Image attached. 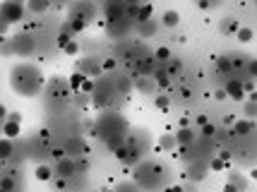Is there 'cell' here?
Wrapping results in <instances>:
<instances>
[{"label":"cell","mask_w":257,"mask_h":192,"mask_svg":"<svg viewBox=\"0 0 257 192\" xmlns=\"http://www.w3.org/2000/svg\"><path fill=\"white\" fill-rule=\"evenodd\" d=\"M127 135H130L127 132V123L118 113H103L96 120V125L91 127V137H101L111 151H118L123 147Z\"/></svg>","instance_id":"6da1fadb"},{"label":"cell","mask_w":257,"mask_h":192,"mask_svg":"<svg viewBox=\"0 0 257 192\" xmlns=\"http://www.w3.org/2000/svg\"><path fill=\"white\" fill-rule=\"evenodd\" d=\"M10 87L20 96L32 99L44 87V72L36 68V65H32V63H17L10 70Z\"/></svg>","instance_id":"7a4b0ae2"},{"label":"cell","mask_w":257,"mask_h":192,"mask_svg":"<svg viewBox=\"0 0 257 192\" xmlns=\"http://www.w3.org/2000/svg\"><path fill=\"white\" fill-rule=\"evenodd\" d=\"M8 41H10L12 56L27 58L36 51V39H34V34H29V32H20V34H15V36H8Z\"/></svg>","instance_id":"3957f363"},{"label":"cell","mask_w":257,"mask_h":192,"mask_svg":"<svg viewBox=\"0 0 257 192\" xmlns=\"http://www.w3.org/2000/svg\"><path fill=\"white\" fill-rule=\"evenodd\" d=\"M0 20L12 27V24L24 20V5L22 3H0Z\"/></svg>","instance_id":"277c9868"},{"label":"cell","mask_w":257,"mask_h":192,"mask_svg":"<svg viewBox=\"0 0 257 192\" xmlns=\"http://www.w3.org/2000/svg\"><path fill=\"white\" fill-rule=\"evenodd\" d=\"M75 170H77L75 158H72V156H65V158H60V161H56V166H53V175L65 180V178H72V175H75Z\"/></svg>","instance_id":"5b68a950"},{"label":"cell","mask_w":257,"mask_h":192,"mask_svg":"<svg viewBox=\"0 0 257 192\" xmlns=\"http://www.w3.org/2000/svg\"><path fill=\"white\" fill-rule=\"evenodd\" d=\"M77 72L89 79L91 75H94V77H101L103 70H101V63L96 60V58H82V60L77 63Z\"/></svg>","instance_id":"8992f818"},{"label":"cell","mask_w":257,"mask_h":192,"mask_svg":"<svg viewBox=\"0 0 257 192\" xmlns=\"http://www.w3.org/2000/svg\"><path fill=\"white\" fill-rule=\"evenodd\" d=\"M70 17H72V20H79L82 24H89V20L94 17V5H89V3H77V5L70 8Z\"/></svg>","instance_id":"52a82bcc"},{"label":"cell","mask_w":257,"mask_h":192,"mask_svg":"<svg viewBox=\"0 0 257 192\" xmlns=\"http://www.w3.org/2000/svg\"><path fill=\"white\" fill-rule=\"evenodd\" d=\"M207 173H209L207 163H202V161H192L190 166H188V182L197 185V182H202L204 178H207Z\"/></svg>","instance_id":"ba28073f"},{"label":"cell","mask_w":257,"mask_h":192,"mask_svg":"<svg viewBox=\"0 0 257 192\" xmlns=\"http://www.w3.org/2000/svg\"><path fill=\"white\" fill-rule=\"evenodd\" d=\"M224 94H226V96H228V99H235V101H240V99H245V91H243V79L228 77V79H226Z\"/></svg>","instance_id":"9c48e42d"},{"label":"cell","mask_w":257,"mask_h":192,"mask_svg":"<svg viewBox=\"0 0 257 192\" xmlns=\"http://www.w3.org/2000/svg\"><path fill=\"white\" fill-rule=\"evenodd\" d=\"M106 29H108V34L115 36V39H123L130 29H133V22L127 20V17H123V20H118V22H108L106 24Z\"/></svg>","instance_id":"30bf717a"},{"label":"cell","mask_w":257,"mask_h":192,"mask_svg":"<svg viewBox=\"0 0 257 192\" xmlns=\"http://www.w3.org/2000/svg\"><path fill=\"white\" fill-rule=\"evenodd\" d=\"M173 137H176V144H178L180 149L192 147V144H195V139H197V135H195V130H192V127H180Z\"/></svg>","instance_id":"8fae6325"},{"label":"cell","mask_w":257,"mask_h":192,"mask_svg":"<svg viewBox=\"0 0 257 192\" xmlns=\"http://www.w3.org/2000/svg\"><path fill=\"white\" fill-rule=\"evenodd\" d=\"M103 15H106V24L118 22V20H123L125 17V5H120V3H111V5L103 8Z\"/></svg>","instance_id":"7c38bea8"},{"label":"cell","mask_w":257,"mask_h":192,"mask_svg":"<svg viewBox=\"0 0 257 192\" xmlns=\"http://www.w3.org/2000/svg\"><path fill=\"white\" fill-rule=\"evenodd\" d=\"M67 156H82V154H87V149H84V142L79 139V137H72L70 142H67V149H65Z\"/></svg>","instance_id":"4fadbf2b"},{"label":"cell","mask_w":257,"mask_h":192,"mask_svg":"<svg viewBox=\"0 0 257 192\" xmlns=\"http://www.w3.org/2000/svg\"><path fill=\"white\" fill-rule=\"evenodd\" d=\"M15 156V142L0 137V161H10Z\"/></svg>","instance_id":"5bb4252c"},{"label":"cell","mask_w":257,"mask_h":192,"mask_svg":"<svg viewBox=\"0 0 257 192\" xmlns=\"http://www.w3.org/2000/svg\"><path fill=\"white\" fill-rule=\"evenodd\" d=\"M34 178L41 182H51L53 180V166H46V163H41V166H36V170H34Z\"/></svg>","instance_id":"9a60e30c"},{"label":"cell","mask_w":257,"mask_h":192,"mask_svg":"<svg viewBox=\"0 0 257 192\" xmlns=\"http://www.w3.org/2000/svg\"><path fill=\"white\" fill-rule=\"evenodd\" d=\"M0 132L5 135V139H17V135H20V123L5 120V123H3V127H0Z\"/></svg>","instance_id":"2e32d148"},{"label":"cell","mask_w":257,"mask_h":192,"mask_svg":"<svg viewBox=\"0 0 257 192\" xmlns=\"http://www.w3.org/2000/svg\"><path fill=\"white\" fill-rule=\"evenodd\" d=\"M219 29H221L224 34H235V32L240 29V22H238L235 17H224L221 24H219Z\"/></svg>","instance_id":"e0dca14e"},{"label":"cell","mask_w":257,"mask_h":192,"mask_svg":"<svg viewBox=\"0 0 257 192\" xmlns=\"http://www.w3.org/2000/svg\"><path fill=\"white\" fill-rule=\"evenodd\" d=\"M161 22H164V27H168V29L178 27V22H180L178 10H166V12H164V17H161Z\"/></svg>","instance_id":"ac0fdd59"},{"label":"cell","mask_w":257,"mask_h":192,"mask_svg":"<svg viewBox=\"0 0 257 192\" xmlns=\"http://www.w3.org/2000/svg\"><path fill=\"white\" fill-rule=\"evenodd\" d=\"M137 89L142 91V94H149V91L157 89V82L152 77H137Z\"/></svg>","instance_id":"d6986e66"},{"label":"cell","mask_w":257,"mask_h":192,"mask_svg":"<svg viewBox=\"0 0 257 192\" xmlns=\"http://www.w3.org/2000/svg\"><path fill=\"white\" fill-rule=\"evenodd\" d=\"M24 10L34 12V15H41V12L51 10V5H48V3H41V0H32V3H27V5H24Z\"/></svg>","instance_id":"ffe728a7"},{"label":"cell","mask_w":257,"mask_h":192,"mask_svg":"<svg viewBox=\"0 0 257 192\" xmlns=\"http://www.w3.org/2000/svg\"><path fill=\"white\" fill-rule=\"evenodd\" d=\"M252 132V120H238V123L233 125V135H250Z\"/></svg>","instance_id":"44dd1931"},{"label":"cell","mask_w":257,"mask_h":192,"mask_svg":"<svg viewBox=\"0 0 257 192\" xmlns=\"http://www.w3.org/2000/svg\"><path fill=\"white\" fill-rule=\"evenodd\" d=\"M152 12H154V8H152V5H140V12H137V22H135V24L149 22V20H152Z\"/></svg>","instance_id":"7402d4cb"},{"label":"cell","mask_w":257,"mask_h":192,"mask_svg":"<svg viewBox=\"0 0 257 192\" xmlns=\"http://www.w3.org/2000/svg\"><path fill=\"white\" fill-rule=\"evenodd\" d=\"M84 75H79V72H72V75H70V79H67V87H70V89L75 91V94H77L79 91V87H82V82H84Z\"/></svg>","instance_id":"603a6c76"},{"label":"cell","mask_w":257,"mask_h":192,"mask_svg":"<svg viewBox=\"0 0 257 192\" xmlns=\"http://www.w3.org/2000/svg\"><path fill=\"white\" fill-rule=\"evenodd\" d=\"M235 36H238V41H240V44H250V41H252V36H255V32H252L250 27H240V29L235 32Z\"/></svg>","instance_id":"cb8c5ba5"},{"label":"cell","mask_w":257,"mask_h":192,"mask_svg":"<svg viewBox=\"0 0 257 192\" xmlns=\"http://www.w3.org/2000/svg\"><path fill=\"white\" fill-rule=\"evenodd\" d=\"M159 147L164 149V151L176 149V147H178V144H176V137H173V135H161V139H159Z\"/></svg>","instance_id":"d4e9b609"},{"label":"cell","mask_w":257,"mask_h":192,"mask_svg":"<svg viewBox=\"0 0 257 192\" xmlns=\"http://www.w3.org/2000/svg\"><path fill=\"white\" fill-rule=\"evenodd\" d=\"M137 32L142 36H152V34H157V24L152 22V20H149V22H142V24H137Z\"/></svg>","instance_id":"484cf974"},{"label":"cell","mask_w":257,"mask_h":192,"mask_svg":"<svg viewBox=\"0 0 257 192\" xmlns=\"http://www.w3.org/2000/svg\"><path fill=\"white\" fill-rule=\"evenodd\" d=\"M113 192H142V190H140V185H137V182L125 180V182H120V185H118Z\"/></svg>","instance_id":"4316f807"},{"label":"cell","mask_w":257,"mask_h":192,"mask_svg":"<svg viewBox=\"0 0 257 192\" xmlns=\"http://www.w3.org/2000/svg\"><path fill=\"white\" fill-rule=\"evenodd\" d=\"M257 113V108H255V99H247V103L243 106V115H245V120H252Z\"/></svg>","instance_id":"83f0119b"},{"label":"cell","mask_w":257,"mask_h":192,"mask_svg":"<svg viewBox=\"0 0 257 192\" xmlns=\"http://www.w3.org/2000/svg\"><path fill=\"white\" fill-rule=\"evenodd\" d=\"M154 103H157V108H159V111H168V106H171V101H168V96H166V94H159L157 99H154Z\"/></svg>","instance_id":"f1b7e54d"},{"label":"cell","mask_w":257,"mask_h":192,"mask_svg":"<svg viewBox=\"0 0 257 192\" xmlns=\"http://www.w3.org/2000/svg\"><path fill=\"white\" fill-rule=\"evenodd\" d=\"M152 58H157V60H171V51H168L166 46H161V48H157L154 51V56Z\"/></svg>","instance_id":"f546056e"},{"label":"cell","mask_w":257,"mask_h":192,"mask_svg":"<svg viewBox=\"0 0 257 192\" xmlns=\"http://www.w3.org/2000/svg\"><path fill=\"white\" fill-rule=\"evenodd\" d=\"M0 56H5V58L12 56V48H10V41H8V36H5V39H0Z\"/></svg>","instance_id":"4dcf8cb0"},{"label":"cell","mask_w":257,"mask_h":192,"mask_svg":"<svg viewBox=\"0 0 257 192\" xmlns=\"http://www.w3.org/2000/svg\"><path fill=\"white\" fill-rule=\"evenodd\" d=\"M219 70H221V72H226V75H228V77H231V60H228V58H219Z\"/></svg>","instance_id":"1f68e13d"},{"label":"cell","mask_w":257,"mask_h":192,"mask_svg":"<svg viewBox=\"0 0 257 192\" xmlns=\"http://www.w3.org/2000/svg\"><path fill=\"white\" fill-rule=\"evenodd\" d=\"M77 51H79V46H77V41H70V44L63 48V53L65 56H77Z\"/></svg>","instance_id":"d6a6232c"},{"label":"cell","mask_w":257,"mask_h":192,"mask_svg":"<svg viewBox=\"0 0 257 192\" xmlns=\"http://www.w3.org/2000/svg\"><path fill=\"white\" fill-rule=\"evenodd\" d=\"M91 91H94V82H91V79H84V82H82V87H79V94H84V96H87V94H91Z\"/></svg>","instance_id":"836d02e7"},{"label":"cell","mask_w":257,"mask_h":192,"mask_svg":"<svg viewBox=\"0 0 257 192\" xmlns=\"http://www.w3.org/2000/svg\"><path fill=\"white\" fill-rule=\"evenodd\" d=\"M202 135H204V137H214V135H216V127H214L212 123L202 125Z\"/></svg>","instance_id":"e575fe53"},{"label":"cell","mask_w":257,"mask_h":192,"mask_svg":"<svg viewBox=\"0 0 257 192\" xmlns=\"http://www.w3.org/2000/svg\"><path fill=\"white\" fill-rule=\"evenodd\" d=\"M207 168H212V170H224V168H226L224 158H214V161L209 163V166H207Z\"/></svg>","instance_id":"d590c367"},{"label":"cell","mask_w":257,"mask_h":192,"mask_svg":"<svg viewBox=\"0 0 257 192\" xmlns=\"http://www.w3.org/2000/svg\"><path fill=\"white\" fill-rule=\"evenodd\" d=\"M70 41H72V36H67L65 32H60V36H58V46H60V51H63V48H65Z\"/></svg>","instance_id":"8d00e7d4"},{"label":"cell","mask_w":257,"mask_h":192,"mask_svg":"<svg viewBox=\"0 0 257 192\" xmlns=\"http://www.w3.org/2000/svg\"><path fill=\"white\" fill-rule=\"evenodd\" d=\"M65 156H67V154H65V149H60V147L53 149V158H56V161H60V158H65Z\"/></svg>","instance_id":"74e56055"},{"label":"cell","mask_w":257,"mask_h":192,"mask_svg":"<svg viewBox=\"0 0 257 192\" xmlns=\"http://www.w3.org/2000/svg\"><path fill=\"white\" fill-rule=\"evenodd\" d=\"M113 68H115V60H113V58H111V60H103V63H101V70H113Z\"/></svg>","instance_id":"f35d334b"},{"label":"cell","mask_w":257,"mask_h":192,"mask_svg":"<svg viewBox=\"0 0 257 192\" xmlns=\"http://www.w3.org/2000/svg\"><path fill=\"white\" fill-rule=\"evenodd\" d=\"M197 5H200L202 10H212V8H216L219 3H204V0H202V3H197Z\"/></svg>","instance_id":"ab89813d"},{"label":"cell","mask_w":257,"mask_h":192,"mask_svg":"<svg viewBox=\"0 0 257 192\" xmlns=\"http://www.w3.org/2000/svg\"><path fill=\"white\" fill-rule=\"evenodd\" d=\"M180 192H197V187L192 182H188V185H180Z\"/></svg>","instance_id":"60d3db41"},{"label":"cell","mask_w":257,"mask_h":192,"mask_svg":"<svg viewBox=\"0 0 257 192\" xmlns=\"http://www.w3.org/2000/svg\"><path fill=\"white\" fill-rule=\"evenodd\" d=\"M8 113H10V111H8V108H5V106L0 103V120H3V123H5V118H8Z\"/></svg>","instance_id":"b9f144b4"},{"label":"cell","mask_w":257,"mask_h":192,"mask_svg":"<svg viewBox=\"0 0 257 192\" xmlns=\"http://www.w3.org/2000/svg\"><path fill=\"white\" fill-rule=\"evenodd\" d=\"M224 192H238V187H235L233 182H226V185H224Z\"/></svg>","instance_id":"7bdbcfd3"},{"label":"cell","mask_w":257,"mask_h":192,"mask_svg":"<svg viewBox=\"0 0 257 192\" xmlns=\"http://www.w3.org/2000/svg\"><path fill=\"white\" fill-rule=\"evenodd\" d=\"M214 99H216V101H224V99H226L224 89H219V91H216V94H214Z\"/></svg>","instance_id":"ee69618b"},{"label":"cell","mask_w":257,"mask_h":192,"mask_svg":"<svg viewBox=\"0 0 257 192\" xmlns=\"http://www.w3.org/2000/svg\"><path fill=\"white\" fill-rule=\"evenodd\" d=\"M164 192H180V185H168Z\"/></svg>","instance_id":"f6af8a7d"},{"label":"cell","mask_w":257,"mask_h":192,"mask_svg":"<svg viewBox=\"0 0 257 192\" xmlns=\"http://www.w3.org/2000/svg\"><path fill=\"white\" fill-rule=\"evenodd\" d=\"M207 123H209V120H207L204 115H197V125H200V127H202V125H207Z\"/></svg>","instance_id":"bcb514c9"},{"label":"cell","mask_w":257,"mask_h":192,"mask_svg":"<svg viewBox=\"0 0 257 192\" xmlns=\"http://www.w3.org/2000/svg\"><path fill=\"white\" fill-rule=\"evenodd\" d=\"M0 192H15V190H0Z\"/></svg>","instance_id":"7dc6e473"},{"label":"cell","mask_w":257,"mask_h":192,"mask_svg":"<svg viewBox=\"0 0 257 192\" xmlns=\"http://www.w3.org/2000/svg\"><path fill=\"white\" fill-rule=\"evenodd\" d=\"M103 192H113V190H103Z\"/></svg>","instance_id":"c3c4849f"},{"label":"cell","mask_w":257,"mask_h":192,"mask_svg":"<svg viewBox=\"0 0 257 192\" xmlns=\"http://www.w3.org/2000/svg\"><path fill=\"white\" fill-rule=\"evenodd\" d=\"M0 127H3V120H0Z\"/></svg>","instance_id":"681fc988"}]
</instances>
